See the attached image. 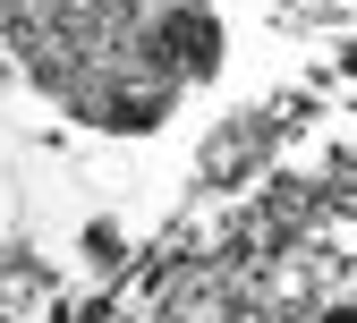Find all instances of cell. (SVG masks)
I'll use <instances>...</instances> for the list:
<instances>
[{
    "instance_id": "6da1fadb",
    "label": "cell",
    "mask_w": 357,
    "mask_h": 323,
    "mask_svg": "<svg viewBox=\"0 0 357 323\" xmlns=\"http://www.w3.org/2000/svg\"><path fill=\"white\" fill-rule=\"evenodd\" d=\"M332 323H357V315H332Z\"/></svg>"
}]
</instances>
